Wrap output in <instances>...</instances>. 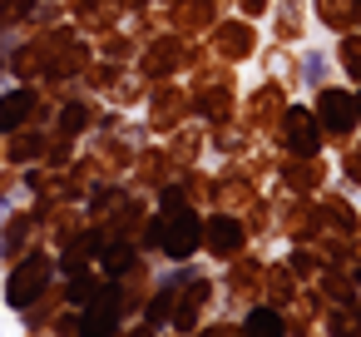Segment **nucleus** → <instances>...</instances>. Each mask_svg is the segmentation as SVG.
<instances>
[{
	"label": "nucleus",
	"instance_id": "obj_6",
	"mask_svg": "<svg viewBox=\"0 0 361 337\" xmlns=\"http://www.w3.org/2000/svg\"><path fill=\"white\" fill-rule=\"evenodd\" d=\"M213 248H218V253H233V248H238V223L218 218V223H213Z\"/></svg>",
	"mask_w": 361,
	"mask_h": 337
},
{
	"label": "nucleus",
	"instance_id": "obj_4",
	"mask_svg": "<svg viewBox=\"0 0 361 337\" xmlns=\"http://www.w3.org/2000/svg\"><path fill=\"white\" fill-rule=\"evenodd\" d=\"M322 114H326L331 129H346L351 124V100L346 95H322Z\"/></svg>",
	"mask_w": 361,
	"mask_h": 337
},
{
	"label": "nucleus",
	"instance_id": "obj_8",
	"mask_svg": "<svg viewBox=\"0 0 361 337\" xmlns=\"http://www.w3.org/2000/svg\"><path fill=\"white\" fill-rule=\"evenodd\" d=\"M356 105H361V100H356Z\"/></svg>",
	"mask_w": 361,
	"mask_h": 337
},
{
	"label": "nucleus",
	"instance_id": "obj_2",
	"mask_svg": "<svg viewBox=\"0 0 361 337\" xmlns=\"http://www.w3.org/2000/svg\"><path fill=\"white\" fill-rule=\"evenodd\" d=\"M114 312H119V302H114V292H99V302L85 312V322H80V337H109L114 332Z\"/></svg>",
	"mask_w": 361,
	"mask_h": 337
},
{
	"label": "nucleus",
	"instance_id": "obj_1",
	"mask_svg": "<svg viewBox=\"0 0 361 337\" xmlns=\"http://www.w3.org/2000/svg\"><path fill=\"white\" fill-rule=\"evenodd\" d=\"M159 233H164V248H169L173 258H188V253L198 248V233H203V228H198V218H193V213H183V218L164 223Z\"/></svg>",
	"mask_w": 361,
	"mask_h": 337
},
{
	"label": "nucleus",
	"instance_id": "obj_3",
	"mask_svg": "<svg viewBox=\"0 0 361 337\" xmlns=\"http://www.w3.org/2000/svg\"><path fill=\"white\" fill-rule=\"evenodd\" d=\"M30 110H35V95L16 90V95H6V100H0V124H6V129H16V124H20Z\"/></svg>",
	"mask_w": 361,
	"mask_h": 337
},
{
	"label": "nucleus",
	"instance_id": "obj_7",
	"mask_svg": "<svg viewBox=\"0 0 361 337\" xmlns=\"http://www.w3.org/2000/svg\"><path fill=\"white\" fill-rule=\"evenodd\" d=\"M6 213H11V208H6V199H0V223H6Z\"/></svg>",
	"mask_w": 361,
	"mask_h": 337
},
{
	"label": "nucleus",
	"instance_id": "obj_5",
	"mask_svg": "<svg viewBox=\"0 0 361 337\" xmlns=\"http://www.w3.org/2000/svg\"><path fill=\"white\" fill-rule=\"evenodd\" d=\"M247 337H282V317L277 312H252L247 317Z\"/></svg>",
	"mask_w": 361,
	"mask_h": 337
}]
</instances>
